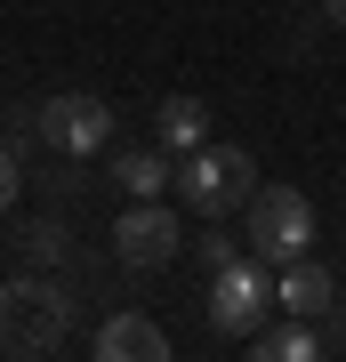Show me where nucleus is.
<instances>
[{
  "label": "nucleus",
  "instance_id": "1",
  "mask_svg": "<svg viewBox=\"0 0 346 362\" xmlns=\"http://www.w3.org/2000/svg\"><path fill=\"white\" fill-rule=\"evenodd\" d=\"M266 314H282V298L258 250H233L226 266H209V338H258Z\"/></svg>",
  "mask_w": 346,
  "mask_h": 362
},
{
  "label": "nucleus",
  "instance_id": "2",
  "mask_svg": "<svg viewBox=\"0 0 346 362\" xmlns=\"http://www.w3.org/2000/svg\"><path fill=\"white\" fill-rule=\"evenodd\" d=\"M258 194V161L242 153V145H193V153L178 161V202L193 209V218H233V209H250Z\"/></svg>",
  "mask_w": 346,
  "mask_h": 362
},
{
  "label": "nucleus",
  "instance_id": "3",
  "mask_svg": "<svg viewBox=\"0 0 346 362\" xmlns=\"http://www.w3.org/2000/svg\"><path fill=\"white\" fill-rule=\"evenodd\" d=\"M242 242H250L266 266L306 258V250H314V202L298 194V185H258L250 209H242Z\"/></svg>",
  "mask_w": 346,
  "mask_h": 362
},
{
  "label": "nucleus",
  "instance_id": "4",
  "mask_svg": "<svg viewBox=\"0 0 346 362\" xmlns=\"http://www.w3.org/2000/svg\"><path fill=\"white\" fill-rule=\"evenodd\" d=\"M40 145L49 153H73V161H89V153H105L113 145V105L105 97H81V89H64V97H49L40 105Z\"/></svg>",
  "mask_w": 346,
  "mask_h": 362
},
{
  "label": "nucleus",
  "instance_id": "5",
  "mask_svg": "<svg viewBox=\"0 0 346 362\" xmlns=\"http://www.w3.org/2000/svg\"><path fill=\"white\" fill-rule=\"evenodd\" d=\"M178 250H185L178 209H161V202H129L121 209V226H113V258L121 266H178Z\"/></svg>",
  "mask_w": 346,
  "mask_h": 362
},
{
  "label": "nucleus",
  "instance_id": "6",
  "mask_svg": "<svg viewBox=\"0 0 346 362\" xmlns=\"http://www.w3.org/2000/svg\"><path fill=\"white\" fill-rule=\"evenodd\" d=\"M0 322H8V338H25V346H49V338L64 330V290L57 282H0Z\"/></svg>",
  "mask_w": 346,
  "mask_h": 362
},
{
  "label": "nucleus",
  "instance_id": "7",
  "mask_svg": "<svg viewBox=\"0 0 346 362\" xmlns=\"http://www.w3.org/2000/svg\"><path fill=\"white\" fill-rule=\"evenodd\" d=\"M89 354L97 362H161L169 354V330L154 322V314H113V322L89 338Z\"/></svg>",
  "mask_w": 346,
  "mask_h": 362
},
{
  "label": "nucleus",
  "instance_id": "8",
  "mask_svg": "<svg viewBox=\"0 0 346 362\" xmlns=\"http://www.w3.org/2000/svg\"><path fill=\"white\" fill-rule=\"evenodd\" d=\"M113 185L129 202H161L178 185V153L169 145H129V153H113Z\"/></svg>",
  "mask_w": 346,
  "mask_h": 362
},
{
  "label": "nucleus",
  "instance_id": "9",
  "mask_svg": "<svg viewBox=\"0 0 346 362\" xmlns=\"http://www.w3.org/2000/svg\"><path fill=\"white\" fill-rule=\"evenodd\" d=\"M274 298H282V314H314L322 306H338V282H330V266H314V258H290V266H274Z\"/></svg>",
  "mask_w": 346,
  "mask_h": 362
},
{
  "label": "nucleus",
  "instance_id": "10",
  "mask_svg": "<svg viewBox=\"0 0 346 362\" xmlns=\"http://www.w3.org/2000/svg\"><path fill=\"white\" fill-rule=\"evenodd\" d=\"M154 145H169V153H193V145H209V105L202 97H161L154 105Z\"/></svg>",
  "mask_w": 346,
  "mask_h": 362
},
{
  "label": "nucleus",
  "instance_id": "11",
  "mask_svg": "<svg viewBox=\"0 0 346 362\" xmlns=\"http://www.w3.org/2000/svg\"><path fill=\"white\" fill-rule=\"evenodd\" d=\"M250 354L258 362H314L322 354V330L306 322V314H282V322H266V330L250 338Z\"/></svg>",
  "mask_w": 346,
  "mask_h": 362
},
{
  "label": "nucleus",
  "instance_id": "12",
  "mask_svg": "<svg viewBox=\"0 0 346 362\" xmlns=\"http://www.w3.org/2000/svg\"><path fill=\"white\" fill-rule=\"evenodd\" d=\"M25 242H33V258H64V226H57V218H40Z\"/></svg>",
  "mask_w": 346,
  "mask_h": 362
},
{
  "label": "nucleus",
  "instance_id": "13",
  "mask_svg": "<svg viewBox=\"0 0 346 362\" xmlns=\"http://www.w3.org/2000/svg\"><path fill=\"white\" fill-rule=\"evenodd\" d=\"M193 258H202V266H226V258H233V242H218V218H209V233L193 242Z\"/></svg>",
  "mask_w": 346,
  "mask_h": 362
},
{
  "label": "nucleus",
  "instance_id": "14",
  "mask_svg": "<svg viewBox=\"0 0 346 362\" xmlns=\"http://www.w3.org/2000/svg\"><path fill=\"white\" fill-rule=\"evenodd\" d=\"M8 202H16V161L0 153V209H8Z\"/></svg>",
  "mask_w": 346,
  "mask_h": 362
},
{
  "label": "nucleus",
  "instance_id": "15",
  "mask_svg": "<svg viewBox=\"0 0 346 362\" xmlns=\"http://www.w3.org/2000/svg\"><path fill=\"white\" fill-rule=\"evenodd\" d=\"M322 16H330V25H338V33H346V0H322Z\"/></svg>",
  "mask_w": 346,
  "mask_h": 362
}]
</instances>
